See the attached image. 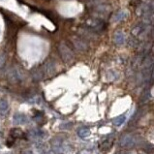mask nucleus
Instances as JSON below:
<instances>
[{"instance_id":"f257e3e1","label":"nucleus","mask_w":154,"mask_h":154,"mask_svg":"<svg viewBox=\"0 0 154 154\" xmlns=\"http://www.w3.org/2000/svg\"><path fill=\"white\" fill-rule=\"evenodd\" d=\"M58 49H59V52L61 54L62 59L65 61L66 63L72 62L73 59H74V53H73L71 49H70L65 43H61L59 46H58Z\"/></svg>"},{"instance_id":"f03ea898","label":"nucleus","mask_w":154,"mask_h":154,"mask_svg":"<svg viewBox=\"0 0 154 154\" xmlns=\"http://www.w3.org/2000/svg\"><path fill=\"white\" fill-rule=\"evenodd\" d=\"M73 44L74 46L77 48L78 49H80V51H84V49H87V45L84 40H81L80 38H74L73 39Z\"/></svg>"},{"instance_id":"7ed1b4c3","label":"nucleus","mask_w":154,"mask_h":154,"mask_svg":"<svg viewBox=\"0 0 154 154\" xmlns=\"http://www.w3.org/2000/svg\"><path fill=\"white\" fill-rule=\"evenodd\" d=\"M10 136H11V138L14 139H24L25 134L22 132V130L19 129V128H14V129L11 130Z\"/></svg>"},{"instance_id":"20e7f679","label":"nucleus","mask_w":154,"mask_h":154,"mask_svg":"<svg viewBox=\"0 0 154 154\" xmlns=\"http://www.w3.org/2000/svg\"><path fill=\"white\" fill-rule=\"evenodd\" d=\"M14 122L17 124H24L27 122V117L22 113H17L14 115Z\"/></svg>"},{"instance_id":"39448f33","label":"nucleus","mask_w":154,"mask_h":154,"mask_svg":"<svg viewBox=\"0 0 154 154\" xmlns=\"http://www.w3.org/2000/svg\"><path fill=\"white\" fill-rule=\"evenodd\" d=\"M113 40H114V42L116 44L121 45V44H123L125 42V36L121 31H117V32H115L114 36H113Z\"/></svg>"},{"instance_id":"423d86ee","label":"nucleus","mask_w":154,"mask_h":154,"mask_svg":"<svg viewBox=\"0 0 154 154\" xmlns=\"http://www.w3.org/2000/svg\"><path fill=\"white\" fill-rule=\"evenodd\" d=\"M126 17H127L126 12L118 11V12H116L114 16L112 17V22H120V20H123Z\"/></svg>"},{"instance_id":"0eeeda50","label":"nucleus","mask_w":154,"mask_h":154,"mask_svg":"<svg viewBox=\"0 0 154 154\" xmlns=\"http://www.w3.org/2000/svg\"><path fill=\"white\" fill-rule=\"evenodd\" d=\"M134 144L133 138L130 136H124L123 138L120 139V144L122 146H130Z\"/></svg>"},{"instance_id":"6e6552de","label":"nucleus","mask_w":154,"mask_h":154,"mask_svg":"<svg viewBox=\"0 0 154 154\" xmlns=\"http://www.w3.org/2000/svg\"><path fill=\"white\" fill-rule=\"evenodd\" d=\"M112 139H110H110H105L101 144V150H103V151L110 150V147H112Z\"/></svg>"},{"instance_id":"1a4fd4ad","label":"nucleus","mask_w":154,"mask_h":154,"mask_svg":"<svg viewBox=\"0 0 154 154\" xmlns=\"http://www.w3.org/2000/svg\"><path fill=\"white\" fill-rule=\"evenodd\" d=\"M8 103L5 100H0V114H5L8 112Z\"/></svg>"},{"instance_id":"9d476101","label":"nucleus","mask_w":154,"mask_h":154,"mask_svg":"<svg viewBox=\"0 0 154 154\" xmlns=\"http://www.w3.org/2000/svg\"><path fill=\"white\" fill-rule=\"evenodd\" d=\"M126 120V116L125 115H119L117 117H115L113 119V124L116 125V126H120L124 123V121Z\"/></svg>"},{"instance_id":"9b49d317","label":"nucleus","mask_w":154,"mask_h":154,"mask_svg":"<svg viewBox=\"0 0 154 154\" xmlns=\"http://www.w3.org/2000/svg\"><path fill=\"white\" fill-rule=\"evenodd\" d=\"M78 134L80 138H86V137H88L90 135V130L87 129V128H83V129L78 131Z\"/></svg>"},{"instance_id":"f8f14e48","label":"nucleus","mask_w":154,"mask_h":154,"mask_svg":"<svg viewBox=\"0 0 154 154\" xmlns=\"http://www.w3.org/2000/svg\"><path fill=\"white\" fill-rule=\"evenodd\" d=\"M9 78L12 80V81H17L19 80V74H17V71H15V70H13V71L10 72V75H9Z\"/></svg>"},{"instance_id":"ddd939ff","label":"nucleus","mask_w":154,"mask_h":154,"mask_svg":"<svg viewBox=\"0 0 154 154\" xmlns=\"http://www.w3.org/2000/svg\"><path fill=\"white\" fill-rule=\"evenodd\" d=\"M142 31H144V27H142V26H139V25H137L136 27L133 29L132 33L134 35H138V34L141 33V32H142Z\"/></svg>"},{"instance_id":"4468645a","label":"nucleus","mask_w":154,"mask_h":154,"mask_svg":"<svg viewBox=\"0 0 154 154\" xmlns=\"http://www.w3.org/2000/svg\"><path fill=\"white\" fill-rule=\"evenodd\" d=\"M22 154H32L31 151H25V152H23Z\"/></svg>"}]
</instances>
